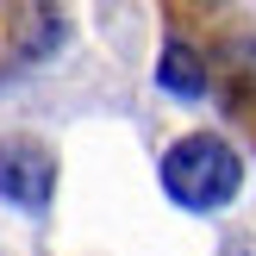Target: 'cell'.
I'll return each mask as SVG.
<instances>
[{
    "mask_svg": "<svg viewBox=\"0 0 256 256\" xmlns=\"http://www.w3.org/2000/svg\"><path fill=\"white\" fill-rule=\"evenodd\" d=\"M162 188H169L175 206L188 212H212L244 188V156H238L225 138L212 132H188L162 150Z\"/></svg>",
    "mask_w": 256,
    "mask_h": 256,
    "instance_id": "6da1fadb",
    "label": "cell"
},
{
    "mask_svg": "<svg viewBox=\"0 0 256 256\" xmlns=\"http://www.w3.org/2000/svg\"><path fill=\"white\" fill-rule=\"evenodd\" d=\"M50 188H56V156L38 138H6L0 144V200L38 212L50 200Z\"/></svg>",
    "mask_w": 256,
    "mask_h": 256,
    "instance_id": "3957f363",
    "label": "cell"
},
{
    "mask_svg": "<svg viewBox=\"0 0 256 256\" xmlns=\"http://www.w3.org/2000/svg\"><path fill=\"white\" fill-rule=\"evenodd\" d=\"M194 19L212 25V38L194 44V50L206 56V69L225 75L232 112L256 132V6H206V12H194Z\"/></svg>",
    "mask_w": 256,
    "mask_h": 256,
    "instance_id": "7a4b0ae2",
    "label": "cell"
},
{
    "mask_svg": "<svg viewBox=\"0 0 256 256\" xmlns=\"http://www.w3.org/2000/svg\"><path fill=\"white\" fill-rule=\"evenodd\" d=\"M156 82L169 88L175 100H200V94L212 88V69H206V56H200L188 38H169L162 56H156Z\"/></svg>",
    "mask_w": 256,
    "mask_h": 256,
    "instance_id": "277c9868",
    "label": "cell"
}]
</instances>
